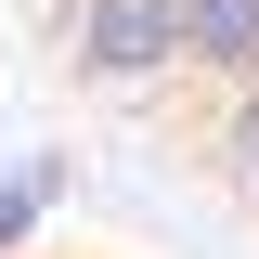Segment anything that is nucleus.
Wrapping results in <instances>:
<instances>
[{
    "mask_svg": "<svg viewBox=\"0 0 259 259\" xmlns=\"http://www.w3.org/2000/svg\"><path fill=\"white\" fill-rule=\"evenodd\" d=\"M39 52L259 246V0H39Z\"/></svg>",
    "mask_w": 259,
    "mask_h": 259,
    "instance_id": "f257e3e1",
    "label": "nucleus"
},
{
    "mask_svg": "<svg viewBox=\"0 0 259 259\" xmlns=\"http://www.w3.org/2000/svg\"><path fill=\"white\" fill-rule=\"evenodd\" d=\"M0 259H168V246H130V233H26Z\"/></svg>",
    "mask_w": 259,
    "mask_h": 259,
    "instance_id": "f03ea898",
    "label": "nucleus"
}]
</instances>
